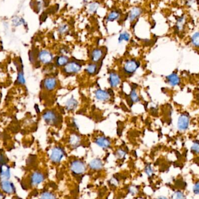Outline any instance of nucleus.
I'll list each match as a JSON object with an SVG mask.
<instances>
[{
  "label": "nucleus",
  "instance_id": "18",
  "mask_svg": "<svg viewBox=\"0 0 199 199\" xmlns=\"http://www.w3.org/2000/svg\"><path fill=\"white\" fill-rule=\"evenodd\" d=\"M78 106V102L73 96H72L65 102V108L68 111L75 110Z\"/></svg>",
  "mask_w": 199,
  "mask_h": 199
},
{
  "label": "nucleus",
  "instance_id": "38",
  "mask_svg": "<svg viewBox=\"0 0 199 199\" xmlns=\"http://www.w3.org/2000/svg\"><path fill=\"white\" fill-rule=\"evenodd\" d=\"M157 199H168L167 197H166L165 196H160L158 197Z\"/></svg>",
  "mask_w": 199,
  "mask_h": 199
},
{
  "label": "nucleus",
  "instance_id": "19",
  "mask_svg": "<svg viewBox=\"0 0 199 199\" xmlns=\"http://www.w3.org/2000/svg\"><path fill=\"white\" fill-rule=\"evenodd\" d=\"M81 137L80 136L74 133L69 137V143L73 148H76L79 147L81 144Z\"/></svg>",
  "mask_w": 199,
  "mask_h": 199
},
{
  "label": "nucleus",
  "instance_id": "30",
  "mask_svg": "<svg viewBox=\"0 0 199 199\" xmlns=\"http://www.w3.org/2000/svg\"><path fill=\"white\" fill-rule=\"evenodd\" d=\"M99 7V4L97 2H93L89 4L88 6V11L90 13H93L96 12L98 8Z\"/></svg>",
  "mask_w": 199,
  "mask_h": 199
},
{
  "label": "nucleus",
  "instance_id": "4",
  "mask_svg": "<svg viewBox=\"0 0 199 199\" xmlns=\"http://www.w3.org/2000/svg\"><path fill=\"white\" fill-rule=\"evenodd\" d=\"M82 68V66L79 62L76 61H69L64 68L63 71L64 73L68 75L75 74L80 72Z\"/></svg>",
  "mask_w": 199,
  "mask_h": 199
},
{
  "label": "nucleus",
  "instance_id": "15",
  "mask_svg": "<svg viewBox=\"0 0 199 199\" xmlns=\"http://www.w3.org/2000/svg\"><path fill=\"white\" fill-rule=\"evenodd\" d=\"M108 82L111 87L115 88L121 83V77L116 72H111L108 77Z\"/></svg>",
  "mask_w": 199,
  "mask_h": 199
},
{
  "label": "nucleus",
  "instance_id": "25",
  "mask_svg": "<svg viewBox=\"0 0 199 199\" xmlns=\"http://www.w3.org/2000/svg\"><path fill=\"white\" fill-rule=\"evenodd\" d=\"M121 16V13L117 11H113L111 12L108 15L107 21L108 22H113L118 19Z\"/></svg>",
  "mask_w": 199,
  "mask_h": 199
},
{
  "label": "nucleus",
  "instance_id": "36",
  "mask_svg": "<svg viewBox=\"0 0 199 199\" xmlns=\"http://www.w3.org/2000/svg\"><path fill=\"white\" fill-rule=\"evenodd\" d=\"M144 171H145V173L147 174V175L148 177L152 176V174L154 173V170L152 169V167L150 164H147V165H146Z\"/></svg>",
  "mask_w": 199,
  "mask_h": 199
},
{
  "label": "nucleus",
  "instance_id": "34",
  "mask_svg": "<svg viewBox=\"0 0 199 199\" xmlns=\"http://www.w3.org/2000/svg\"><path fill=\"white\" fill-rule=\"evenodd\" d=\"M172 199H185V196L181 191H177L172 196Z\"/></svg>",
  "mask_w": 199,
  "mask_h": 199
},
{
  "label": "nucleus",
  "instance_id": "17",
  "mask_svg": "<svg viewBox=\"0 0 199 199\" xmlns=\"http://www.w3.org/2000/svg\"><path fill=\"white\" fill-rule=\"evenodd\" d=\"M89 168L94 171L101 170L103 168V162L100 158H94L90 162Z\"/></svg>",
  "mask_w": 199,
  "mask_h": 199
},
{
  "label": "nucleus",
  "instance_id": "9",
  "mask_svg": "<svg viewBox=\"0 0 199 199\" xmlns=\"http://www.w3.org/2000/svg\"><path fill=\"white\" fill-rule=\"evenodd\" d=\"M58 85V81L54 77H49L46 78L43 82V86L47 91L54 90Z\"/></svg>",
  "mask_w": 199,
  "mask_h": 199
},
{
  "label": "nucleus",
  "instance_id": "23",
  "mask_svg": "<svg viewBox=\"0 0 199 199\" xmlns=\"http://www.w3.org/2000/svg\"><path fill=\"white\" fill-rule=\"evenodd\" d=\"M98 70V65L96 63H91L89 64L87 68H86V72L89 75H95Z\"/></svg>",
  "mask_w": 199,
  "mask_h": 199
},
{
  "label": "nucleus",
  "instance_id": "1",
  "mask_svg": "<svg viewBox=\"0 0 199 199\" xmlns=\"http://www.w3.org/2000/svg\"><path fill=\"white\" fill-rule=\"evenodd\" d=\"M191 123L190 116L187 113H182L178 117L177 127L181 132L187 131L189 129Z\"/></svg>",
  "mask_w": 199,
  "mask_h": 199
},
{
  "label": "nucleus",
  "instance_id": "11",
  "mask_svg": "<svg viewBox=\"0 0 199 199\" xmlns=\"http://www.w3.org/2000/svg\"><path fill=\"white\" fill-rule=\"evenodd\" d=\"M44 174L40 172H34L30 177V183L33 186H38L44 180Z\"/></svg>",
  "mask_w": 199,
  "mask_h": 199
},
{
  "label": "nucleus",
  "instance_id": "12",
  "mask_svg": "<svg viewBox=\"0 0 199 199\" xmlns=\"http://www.w3.org/2000/svg\"><path fill=\"white\" fill-rule=\"evenodd\" d=\"M111 94L105 90L98 89L95 92V97L101 102H107L110 99Z\"/></svg>",
  "mask_w": 199,
  "mask_h": 199
},
{
  "label": "nucleus",
  "instance_id": "20",
  "mask_svg": "<svg viewBox=\"0 0 199 199\" xmlns=\"http://www.w3.org/2000/svg\"><path fill=\"white\" fill-rule=\"evenodd\" d=\"M142 13V10L139 7H134L132 9L129 16V19L130 22H132L135 21L136 19H137L140 17Z\"/></svg>",
  "mask_w": 199,
  "mask_h": 199
},
{
  "label": "nucleus",
  "instance_id": "6",
  "mask_svg": "<svg viewBox=\"0 0 199 199\" xmlns=\"http://www.w3.org/2000/svg\"><path fill=\"white\" fill-rule=\"evenodd\" d=\"M140 66V63L135 59L127 61L123 65V71L128 75H131L137 71Z\"/></svg>",
  "mask_w": 199,
  "mask_h": 199
},
{
  "label": "nucleus",
  "instance_id": "3",
  "mask_svg": "<svg viewBox=\"0 0 199 199\" xmlns=\"http://www.w3.org/2000/svg\"><path fill=\"white\" fill-rule=\"evenodd\" d=\"M70 169L73 174L79 175L85 173L86 168L84 162L80 160H75L71 162Z\"/></svg>",
  "mask_w": 199,
  "mask_h": 199
},
{
  "label": "nucleus",
  "instance_id": "7",
  "mask_svg": "<svg viewBox=\"0 0 199 199\" xmlns=\"http://www.w3.org/2000/svg\"><path fill=\"white\" fill-rule=\"evenodd\" d=\"M38 58L41 63L47 65L52 62L54 57L50 51L43 50L38 52Z\"/></svg>",
  "mask_w": 199,
  "mask_h": 199
},
{
  "label": "nucleus",
  "instance_id": "10",
  "mask_svg": "<svg viewBox=\"0 0 199 199\" xmlns=\"http://www.w3.org/2000/svg\"><path fill=\"white\" fill-rule=\"evenodd\" d=\"M166 81L168 84L172 87H176L180 85L181 78L177 73L173 72L166 77Z\"/></svg>",
  "mask_w": 199,
  "mask_h": 199
},
{
  "label": "nucleus",
  "instance_id": "26",
  "mask_svg": "<svg viewBox=\"0 0 199 199\" xmlns=\"http://www.w3.org/2000/svg\"><path fill=\"white\" fill-rule=\"evenodd\" d=\"M17 82H18V83H19L21 85H25V78L22 67L21 69H19L18 72H17Z\"/></svg>",
  "mask_w": 199,
  "mask_h": 199
},
{
  "label": "nucleus",
  "instance_id": "33",
  "mask_svg": "<svg viewBox=\"0 0 199 199\" xmlns=\"http://www.w3.org/2000/svg\"><path fill=\"white\" fill-rule=\"evenodd\" d=\"M68 30H69V27H68V25H65V24L61 25L59 26L58 29V33L61 35L66 34L68 32Z\"/></svg>",
  "mask_w": 199,
  "mask_h": 199
},
{
  "label": "nucleus",
  "instance_id": "2",
  "mask_svg": "<svg viewBox=\"0 0 199 199\" xmlns=\"http://www.w3.org/2000/svg\"><path fill=\"white\" fill-rule=\"evenodd\" d=\"M64 156L65 152L64 149L59 146H56L51 150L50 159L53 163L58 164L62 161Z\"/></svg>",
  "mask_w": 199,
  "mask_h": 199
},
{
  "label": "nucleus",
  "instance_id": "28",
  "mask_svg": "<svg viewBox=\"0 0 199 199\" xmlns=\"http://www.w3.org/2000/svg\"><path fill=\"white\" fill-rule=\"evenodd\" d=\"M129 96H130L131 101L132 102H140V98H139V96H138V94L136 93V90L135 89L132 90Z\"/></svg>",
  "mask_w": 199,
  "mask_h": 199
},
{
  "label": "nucleus",
  "instance_id": "16",
  "mask_svg": "<svg viewBox=\"0 0 199 199\" xmlns=\"http://www.w3.org/2000/svg\"><path fill=\"white\" fill-rule=\"evenodd\" d=\"M0 176L3 179L7 180H8L11 178L10 168L7 163L0 164Z\"/></svg>",
  "mask_w": 199,
  "mask_h": 199
},
{
  "label": "nucleus",
  "instance_id": "21",
  "mask_svg": "<svg viewBox=\"0 0 199 199\" xmlns=\"http://www.w3.org/2000/svg\"><path fill=\"white\" fill-rule=\"evenodd\" d=\"M69 62V59L67 56L62 55L58 56L55 60V64L59 67H64Z\"/></svg>",
  "mask_w": 199,
  "mask_h": 199
},
{
  "label": "nucleus",
  "instance_id": "13",
  "mask_svg": "<svg viewBox=\"0 0 199 199\" xmlns=\"http://www.w3.org/2000/svg\"><path fill=\"white\" fill-rule=\"evenodd\" d=\"M94 143L97 145L98 147L104 150L110 148L111 146V142L109 139L106 137L101 136L96 138L94 140Z\"/></svg>",
  "mask_w": 199,
  "mask_h": 199
},
{
  "label": "nucleus",
  "instance_id": "37",
  "mask_svg": "<svg viewBox=\"0 0 199 199\" xmlns=\"http://www.w3.org/2000/svg\"><path fill=\"white\" fill-rule=\"evenodd\" d=\"M193 192L194 195L199 196V182H196L193 185Z\"/></svg>",
  "mask_w": 199,
  "mask_h": 199
},
{
  "label": "nucleus",
  "instance_id": "22",
  "mask_svg": "<svg viewBox=\"0 0 199 199\" xmlns=\"http://www.w3.org/2000/svg\"><path fill=\"white\" fill-rule=\"evenodd\" d=\"M185 22L186 19L185 16H182L181 17H178L176 23L175 28L178 32H182L184 29V27L185 25Z\"/></svg>",
  "mask_w": 199,
  "mask_h": 199
},
{
  "label": "nucleus",
  "instance_id": "5",
  "mask_svg": "<svg viewBox=\"0 0 199 199\" xmlns=\"http://www.w3.org/2000/svg\"><path fill=\"white\" fill-rule=\"evenodd\" d=\"M42 119L48 125H54L58 122V117L55 111L47 110L42 114Z\"/></svg>",
  "mask_w": 199,
  "mask_h": 199
},
{
  "label": "nucleus",
  "instance_id": "35",
  "mask_svg": "<svg viewBox=\"0 0 199 199\" xmlns=\"http://www.w3.org/2000/svg\"><path fill=\"white\" fill-rule=\"evenodd\" d=\"M115 154H116L117 157L119 159H123L126 156L127 152L125 150H123L122 148H119L116 152Z\"/></svg>",
  "mask_w": 199,
  "mask_h": 199
},
{
  "label": "nucleus",
  "instance_id": "29",
  "mask_svg": "<svg viewBox=\"0 0 199 199\" xmlns=\"http://www.w3.org/2000/svg\"><path fill=\"white\" fill-rule=\"evenodd\" d=\"M130 40V34L127 32H123L121 33L118 37V42H122L123 41L125 42H129Z\"/></svg>",
  "mask_w": 199,
  "mask_h": 199
},
{
  "label": "nucleus",
  "instance_id": "14",
  "mask_svg": "<svg viewBox=\"0 0 199 199\" xmlns=\"http://www.w3.org/2000/svg\"><path fill=\"white\" fill-rule=\"evenodd\" d=\"M104 51L101 48H95L92 51L90 54V58L92 61L94 63L99 62L104 56Z\"/></svg>",
  "mask_w": 199,
  "mask_h": 199
},
{
  "label": "nucleus",
  "instance_id": "27",
  "mask_svg": "<svg viewBox=\"0 0 199 199\" xmlns=\"http://www.w3.org/2000/svg\"><path fill=\"white\" fill-rule=\"evenodd\" d=\"M191 152L193 154L197 155L199 154V140H195L193 141V143L191 147Z\"/></svg>",
  "mask_w": 199,
  "mask_h": 199
},
{
  "label": "nucleus",
  "instance_id": "31",
  "mask_svg": "<svg viewBox=\"0 0 199 199\" xmlns=\"http://www.w3.org/2000/svg\"><path fill=\"white\" fill-rule=\"evenodd\" d=\"M40 199H57L56 196L50 192H44L40 196Z\"/></svg>",
  "mask_w": 199,
  "mask_h": 199
},
{
  "label": "nucleus",
  "instance_id": "32",
  "mask_svg": "<svg viewBox=\"0 0 199 199\" xmlns=\"http://www.w3.org/2000/svg\"><path fill=\"white\" fill-rule=\"evenodd\" d=\"M25 23L24 19L22 17H15L12 19L13 25L14 26H19L23 25Z\"/></svg>",
  "mask_w": 199,
  "mask_h": 199
},
{
  "label": "nucleus",
  "instance_id": "8",
  "mask_svg": "<svg viewBox=\"0 0 199 199\" xmlns=\"http://www.w3.org/2000/svg\"><path fill=\"white\" fill-rule=\"evenodd\" d=\"M1 187L2 191L7 194H13L16 191L15 187L12 182L7 179H3L1 181Z\"/></svg>",
  "mask_w": 199,
  "mask_h": 199
},
{
  "label": "nucleus",
  "instance_id": "24",
  "mask_svg": "<svg viewBox=\"0 0 199 199\" xmlns=\"http://www.w3.org/2000/svg\"><path fill=\"white\" fill-rule=\"evenodd\" d=\"M191 42L193 47L199 48V31L192 34L191 36Z\"/></svg>",
  "mask_w": 199,
  "mask_h": 199
}]
</instances>
